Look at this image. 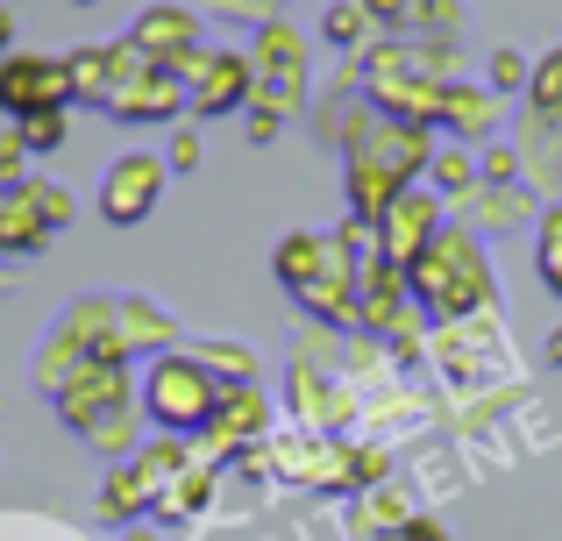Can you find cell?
<instances>
[{"mask_svg":"<svg viewBox=\"0 0 562 541\" xmlns=\"http://www.w3.org/2000/svg\"><path fill=\"white\" fill-rule=\"evenodd\" d=\"M0 43H8V14H0Z\"/></svg>","mask_w":562,"mask_h":541,"instance_id":"obj_7","label":"cell"},{"mask_svg":"<svg viewBox=\"0 0 562 541\" xmlns=\"http://www.w3.org/2000/svg\"><path fill=\"white\" fill-rule=\"evenodd\" d=\"M150 193H157V165H150V157H128L122 185L108 179V200H100V207H108V222H136V214L150 207Z\"/></svg>","mask_w":562,"mask_h":541,"instance_id":"obj_3","label":"cell"},{"mask_svg":"<svg viewBox=\"0 0 562 541\" xmlns=\"http://www.w3.org/2000/svg\"><path fill=\"white\" fill-rule=\"evenodd\" d=\"M371 14H398V0H371Z\"/></svg>","mask_w":562,"mask_h":541,"instance_id":"obj_5","label":"cell"},{"mask_svg":"<svg viewBox=\"0 0 562 541\" xmlns=\"http://www.w3.org/2000/svg\"><path fill=\"white\" fill-rule=\"evenodd\" d=\"M150 392H157V420H179V428H192V420L214 414V392H206L200 371H186V363H165Z\"/></svg>","mask_w":562,"mask_h":541,"instance_id":"obj_1","label":"cell"},{"mask_svg":"<svg viewBox=\"0 0 562 541\" xmlns=\"http://www.w3.org/2000/svg\"><path fill=\"white\" fill-rule=\"evenodd\" d=\"M43 93H65V71H50V65H22V57L0 71V100H8V108H22V114H50V108H36Z\"/></svg>","mask_w":562,"mask_h":541,"instance_id":"obj_2","label":"cell"},{"mask_svg":"<svg viewBox=\"0 0 562 541\" xmlns=\"http://www.w3.org/2000/svg\"><path fill=\"white\" fill-rule=\"evenodd\" d=\"M549 357H555V363H562V328H555V349H549Z\"/></svg>","mask_w":562,"mask_h":541,"instance_id":"obj_6","label":"cell"},{"mask_svg":"<svg viewBox=\"0 0 562 541\" xmlns=\"http://www.w3.org/2000/svg\"><path fill=\"white\" fill-rule=\"evenodd\" d=\"M57 136H65V122H50V114H36V122L22 128V143H36V150H50Z\"/></svg>","mask_w":562,"mask_h":541,"instance_id":"obj_4","label":"cell"}]
</instances>
